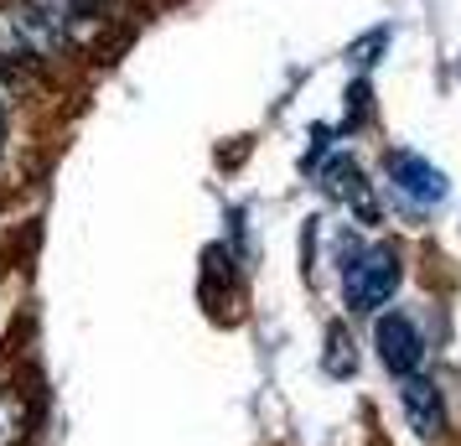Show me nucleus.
I'll return each mask as SVG.
<instances>
[{
    "mask_svg": "<svg viewBox=\"0 0 461 446\" xmlns=\"http://www.w3.org/2000/svg\"><path fill=\"white\" fill-rule=\"evenodd\" d=\"M68 42L63 16L47 5H0V58H52Z\"/></svg>",
    "mask_w": 461,
    "mask_h": 446,
    "instance_id": "1",
    "label": "nucleus"
},
{
    "mask_svg": "<svg viewBox=\"0 0 461 446\" xmlns=\"http://www.w3.org/2000/svg\"><path fill=\"white\" fill-rule=\"evenodd\" d=\"M399 280H404L399 250L374 244V250H363V255L348 265V276H342V296H348L353 312H378V306H389V301H394Z\"/></svg>",
    "mask_w": 461,
    "mask_h": 446,
    "instance_id": "2",
    "label": "nucleus"
},
{
    "mask_svg": "<svg viewBox=\"0 0 461 446\" xmlns=\"http://www.w3.org/2000/svg\"><path fill=\"white\" fill-rule=\"evenodd\" d=\"M374 353L378 363L389 369V374H415L420 359H425V342H420V327L410 317H399V312H384V317L374 322Z\"/></svg>",
    "mask_w": 461,
    "mask_h": 446,
    "instance_id": "3",
    "label": "nucleus"
},
{
    "mask_svg": "<svg viewBox=\"0 0 461 446\" xmlns=\"http://www.w3.org/2000/svg\"><path fill=\"white\" fill-rule=\"evenodd\" d=\"M389 182H394L415 208H436L440 197H446V171L436 161H425L420 150H389Z\"/></svg>",
    "mask_w": 461,
    "mask_h": 446,
    "instance_id": "4",
    "label": "nucleus"
},
{
    "mask_svg": "<svg viewBox=\"0 0 461 446\" xmlns=\"http://www.w3.org/2000/svg\"><path fill=\"white\" fill-rule=\"evenodd\" d=\"M399 405H404V421L415 431L420 441H436L446 431V405H440V389L420 374H404L399 379Z\"/></svg>",
    "mask_w": 461,
    "mask_h": 446,
    "instance_id": "5",
    "label": "nucleus"
},
{
    "mask_svg": "<svg viewBox=\"0 0 461 446\" xmlns=\"http://www.w3.org/2000/svg\"><path fill=\"white\" fill-rule=\"evenodd\" d=\"M327 177H332V192H337V197L348 192V197H357V208L368 213V197H363V187H357L363 177L353 171V161H332V171H327Z\"/></svg>",
    "mask_w": 461,
    "mask_h": 446,
    "instance_id": "6",
    "label": "nucleus"
},
{
    "mask_svg": "<svg viewBox=\"0 0 461 446\" xmlns=\"http://www.w3.org/2000/svg\"><path fill=\"white\" fill-rule=\"evenodd\" d=\"M327 348H332V353H327V374H353V338H348V332H337V327H332V338H327Z\"/></svg>",
    "mask_w": 461,
    "mask_h": 446,
    "instance_id": "7",
    "label": "nucleus"
},
{
    "mask_svg": "<svg viewBox=\"0 0 461 446\" xmlns=\"http://www.w3.org/2000/svg\"><path fill=\"white\" fill-rule=\"evenodd\" d=\"M16 436H22V405L0 400V446H11Z\"/></svg>",
    "mask_w": 461,
    "mask_h": 446,
    "instance_id": "8",
    "label": "nucleus"
},
{
    "mask_svg": "<svg viewBox=\"0 0 461 446\" xmlns=\"http://www.w3.org/2000/svg\"><path fill=\"white\" fill-rule=\"evenodd\" d=\"M0 150H5V105H0Z\"/></svg>",
    "mask_w": 461,
    "mask_h": 446,
    "instance_id": "9",
    "label": "nucleus"
}]
</instances>
